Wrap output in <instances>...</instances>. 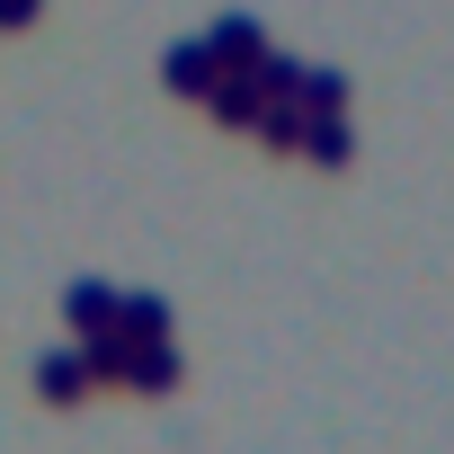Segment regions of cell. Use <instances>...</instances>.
<instances>
[{
  "mask_svg": "<svg viewBox=\"0 0 454 454\" xmlns=\"http://www.w3.org/2000/svg\"><path fill=\"white\" fill-rule=\"evenodd\" d=\"M205 45H214V63H223V72H259V63H268L259 19H214V36H205Z\"/></svg>",
  "mask_w": 454,
  "mask_h": 454,
  "instance_id": "6da1fadb",
  "label": "cell"
},
{
  "mask_svg": "<svg viewBox=\"0 0 454 454\" xmlns=\"http://www.w3.org/2000/svg\"><path fill=\"white\" fill-rule=\"evenodd\" d=\"M268 98H277V90H268L259 72H232V81H214V116H223V125H259V116H268Z\"/></svg>",
  "mask_w": 454,
  "mask_h": 454,
  "instance_id": "7a4b0ae2",
  "label": "cell"
},
{
  "mask_svg": "<svg viewBox=\"0 0 454 454\" xmlns=\"http://www.w3.org/2000/svg\"><path fill=\"white\" fill-rule=\"evenodd\" d=\"M63 321L81 339H98V330H116V294L107 286H63Z\"/></svg>",
  "mask_w": 454,
  "mask_h": 454,
  "instance_id": "3957f363",
  "label": "cell"
},
{
  "mask_svg": "<svg viewBox=\"0 0 454 454\" xmlns=\"http://www.w3.org/2000/svg\"><path fill=\"white\" fill-rule=\"evenodd\" d=\"M36 392H45V401H81V392H90V356H81V348H54V356L36 365Z\"/></svg>",
  "mask_w": 454,
  "mask_h": 454,
  "instance_id": "277c9868",
  "label": "cell"
},
{
  "mask_svg": "<svg viewBox=\"0 0 454 454\" xmlns=\"http://www.w3.org/2000/svg\"><path fill=\"white\" fill-rule=\"evenodd\" d=\"M214 81H223L214 45H178V54H169V90H187V98H214Z\"/></svg>",
  "mask_w": 454,
  "mask_h": 454,
  "instance_id": "5b68a950",
  "label": "cell"
},
{
  "mask_svg": "<svg viewBox=\"0 0 454 454\" xmlns=\"http://www.w3.org/2000/svg\"><path fill=\"white\" fill-rule=\"evenodd\" d=\"M116 330H125L134 348H152V339H169V303H160V294H125V303H116Z\"/></svg>",
  "mask_w": 454,
  "mask_h": 454,
  "instance_id": "8992f818",
  "label": "cell"
},
{
  "mask_svg": "<svg viewBox=\"0 0 454 454\" xmlns=\"http://www.w3.org/2000/svg\"><path fill=\"white\" fill-rule=\"evenodd\" d=\"M125 383H134V392H169V383H178V348H160V339H152V348H134Z\"/></svg>",
  "mask_w": 454,
  "mask_h": 454,
  "instance_id": "52a82bcc",
  "label": "cell"
},
{
  "mask_svg": "<svg viewBox=\"0 0 454 454\" xmlns=\"http://www.w3.org/2000/svg\"><path fill=\"white\" fill-rule=\"evenodd\" d=\"M303 152H312V160H321V169H339V160H348V152H356V134H348V125H339V116H312V134H303Z\"/></svg>",
  "mask_w": 454,
  "mask_h": 454,
  "instance_id": "ba28073f",
  "label": "cell"
},
{
  "mask_svg": "<svg viewBox=\"0 0 454 454\" xmlns=\"http://www.w3.org/2000/svg\"><path fill=\"white\" fill-rule=\"evenodd\" d=\"M294 98H303L312 116H339V107H348V81H339V72H303V90H294Z\"/></svg>",
  "mask_w": 454,
  "mask_h": 454,
  "instance_id": "9c48e42d",
  "label": "cell"
},
{
  "mask_svg": "<svg viewBox=\"0 0 454 454\" xmlns=\"http://www.w3.org/2000/svg\"><path fill=\"white\" fill-rule=\"evenodd\" d=\"M36 19V0H0V27H27Z\"/></svg>",
  "mask_w": 454,
  "mask_h": 454,
  "instance_id": "30bf717a",
  "label": "cell"
}]
</instances>
